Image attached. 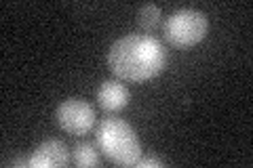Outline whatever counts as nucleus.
<instances>
[{
  "label": "nucleus",
  "instance_id": "1",
  "mask_svg": "<svg viewBox=\"0 0 253 168\" xmlns=\"http://www.w3.org/2000/svg\"><path fill=\"white\" fill-rule=\"evenodd\" d=\"M108 66L126 82H144L167 66V51L152 36L129 34L118 38L108 51Z\"/></svg>",
  "mask_w": 253,
  "mask_h": 168
},
{
  "label": "nucleus",
  "instance_id": "2",
  "mask_svg": "<svg viewBox=\"0 0 253 168\" xmlns=\"http://www.w3.org/2000/svg\"><path fill=\"white\" fill-rule=\"evenodd\" d=\"M97 147L118 166H135L141 158V145L135 131L125 120L108 116L97 126Z\"/></svg>",
  "mask_w": 253,
  "mask_h": 168
},
{
  "label": "nucleus",
  "instance_id": "3",
  "mask_svg": "<svg viewBox=\"0 0 253 168\" xmlns=\"http://www.w3.org/2000/svg\"><path fill=\"white\" fill-rule=\"evenodd\" d=\"M209 30L207 15L196 11V9H181L175 11L171 17L165 21V38L167 42L179 49H188V46L199 44L205 38Z\"/></svg>",
  "mask_w": 253,
  "mask_h": 168
},
{
  "label": "nucleus",
  "instance_id": "4",
  "mask_svg": "<svg viewBox=\"0 0 253 168\" xmlns=\"http://www.w3.org/2000/svg\"><path fill=\"white\" fill-rule=\"evenodd\" d=\"M55 120L70 134H86L95 124V109L84 99H66L55 111Z\"/></svg>",
  "mask_w": 253,
  "mask_h": 168
},
{
  "label": "nucleus",
  "instance_id": "5",
  "mask_svg": "<svg viewBox=\"0 0 253 168\" xmlns=\"http://www.w3.org/2000/svg\"><path fill=\"white\" fill-rule=\"evenodd\" d=\"M70 160V151L66 147L63 141L57 139H51V141H44L41 143L32 156L28 158V166H36V168H46V166H66Z\"/></svg>",
  "mask_w": 253,
  "mask_h": 168
},
{
  "label": "nucleus",
  "instance_id": "6",
  "mask_svg": "<svg viewBox=\"0 0 253 168\" xmlns=\"http://www.w3.org/2000/svg\"><path fill=\"white\" fill-rule=\"evenodd\" d=\"M129 97L131 95L126 91V86L121 84L118 80H106V82H101L97 91V101L106 111H118L126 107Z\"/></svg>",
  "mask_w": 253,
  "mask_h": 168
},
{
  "label": "nucleus",
  "instance_id": "7",
  "mask_svg": "<svg viewBox=\"0 0 253 168\" xmlns=\"http://www.w3.org/2000/svg\"><path fill=\"white\" fill-rule=\"evenodd\" d=\"M161 6L156 4H144L137 13V23L141 28H144L146 32H156L158 28H161Z\"/></svg>",
  "mask_w": 253,
  "mask_h": 168
},
{
  "label": "nucleus",
  "instance_id": "8",
  "mask_svg": "<svg viewBox=\"0 0 253 168\" xmlns=\"http://www.w3.org/2000/svg\"><path fill=\"white\" fill-rule=\"evenodd\" d=\"M74 162L78 166H95L99 162V154H97V147L93 145V143L89 141H83V143H78V145L74 147Z\"/></svg>",
  "mask_w": 253,
  "mask_h": 168
},
{
  "label": "nucleus",
  "instance_id": "9",
  "mask_svg": "<svg viewBox=\"0 0 253 168\" xmlns=\"http://www.w3.org/2000/svg\"><path fill=\"white\" fill-rule=\"evenodd\" d=\"M135 166H141V168H161V166H165V162L161 158H139Z\"/></svg>",
  "mask_w": 253,
  "mask_h": 168
}]
</instances>
